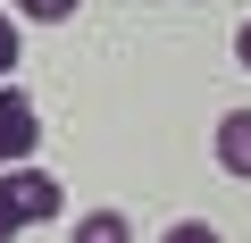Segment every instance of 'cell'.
I'll return each instance as SVG.
<instances>
[{
	"instance_id": "cell-9",
	"label": "cell",
	"mask_w": 251,
	"mask_h": 243,
	"mask_svg": "<svg viewBox=\"0 0 251 243\" xmlns=\"http://www.w3.org/2000/svg\"><path fill=\"white\" fill-rule=\"evenodd\" d=\"M234 59H243V67H251V17H243V26H234Z\"/></svg>"
},
{
	"instance_id": "cell-3",
	"label": "cell",
	"mask_w": 251,
	"mask_h": 243,
	"mask_svg": "<svg viewBox=\"0 0 251 243\" xmlns=\"http://www.w3.org/2000/svg\"><path fill=\"white\" fill-rule=\"evenodd\" d=\"M209 151H218L226 176H251V109H226V117H218V143H209Z\"/></svg>"
},
{
	"instance_id": "cell-6",
	"label": "cell",
	"mask_w": 251,
	"mask_h": 243,
	"mask_svg": "<svg viewBox=\"0 0 251 243\" xmlns=\"http://www.w3.org/2000/svg\"><path fill=\"white\" fill-rule=\"evenodd\" d=\"M17 51H25V34H17V9H0V84H9V67H17Z\"/></svg>"
},
{
	"instance_id": "cell-2",
	"label": "cell",
	"mask_w": 251,
	"mask_h": 243,
	"mask_svg": "<svg viewBox=\"0 0 251 243\" xmlns=\"http://www.w3.org/2000/svg\"><path fill=\"white\" fill-rule=\"evenodd\" d=\"M9 185H17V201L34 210V226H50V218L67 210V193H59V176H50V168H34V160H25V168H9Z\"/></svg>"
},
{
	"instance_id": "cell-5",
	"label": "cell",
	"mask_w": 251,
	"mask_h": 243,
	"mask_svg": "<svg viewBox=\"0 0 251 243\" xmlns=\"http://www.w3.org/2000/svg\"><path fill=\"white\" fill-rule=\"evenodd\" d=\"M25 226H34V210L17 201V185H9V168H0V243H17Z\"/></svg>"
},
{
	"instance_id": "cell-7",
	"label": "cell",
	"mask_w": 251,
	"mask_h": 243,
	"mask_svg": "<svg viewBox=\"0 0 251 243\" xmlns=\"http://www.w3.org/2000/svg\"><path fill=\"white\" fill-rule=\"evenodd\" d=\"M159 243H226V235H218V226H209V218H176V226H168V235H159Z\"/></svg>"
},
{
	"instance_id": "cell-1",
	"label": "cell",
	"mask_w": 251,
	"mask_h": 243,
	"mask_svg": "<svg viewBox=\"0 0 251 243\" xmlns=\"http://www.w3.org/2000/svg\"><path fill=\"white\" fill-rule=\"evenodd\" d=\"M42 151V117H34V92H9L0 84V168H25Z\"/></svg>"
},
{
	"instance_id": "cell-4",
	"label": "cell",
	"mask_w": 251,
	"mask_h": 243,
	"mask_svg": "<svg viewBox=\"0 0 251 243\" xmlns=\"http://www.w3.org/2000/svg\"><path fill=\"white\" fill-rule=\"evenodd\" d=\"M67 243H134V218H126V210H84Z\"/></svg>"
},
{
	"instance_id": "cell-8",
	"label": "cell",
	"mask_w": 251,
	"mask_h": 243,
	"mask_svg": "<svg viewBox=\"0 0 251 243\" xmlns=\"http://www.w3.org/2000/svg\"><path fill=\"white\" fill-rule=\"evenodd\" d=\"M84 0H17V17H75Z\"/></svg>"
}]
</instances>
